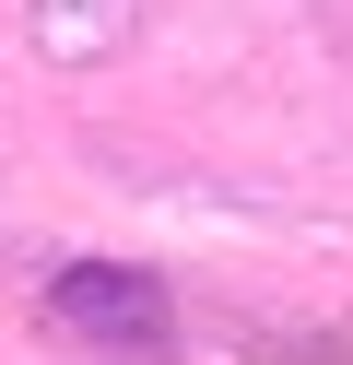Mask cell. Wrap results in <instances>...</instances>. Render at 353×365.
<instances>
[{
    "mask_svg": "<svg viewBox=\"0 0 353 365\" xmlns=\"http://www.w3.org/2000/svg\"><path fill=\"white\" fill-rule=\"evenodd\" d=\"M47 318H59L83 354H118V365H153L165 341V283L153 271H118V259H71L59 283H47Z\"/></svg>",
    "mask_w": 353,
    "mask_h": 365,
    "instance_id": "obj_1",
    "label": "cell"
}]
</instances>
